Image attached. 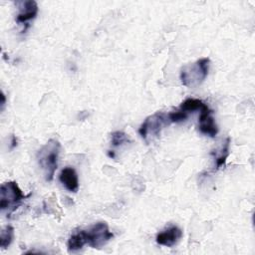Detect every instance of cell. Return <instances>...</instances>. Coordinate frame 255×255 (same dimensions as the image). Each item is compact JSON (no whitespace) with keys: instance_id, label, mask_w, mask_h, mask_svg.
I'll use <instances>...</instances> for the list:
<instances>
[{"instance_id":"cell-6","label":"cell","mask_w":255,"mask_h":255,"mask_svg":"<svg viewBox=\"0 0 255 255\" xmlns=\"http://www.w3.org/2000/svg\"><path fill=\"white\" fill-rule=\"evenodd\" d=\"M18 14L16 22L21 25H27L31 20L35 19L38 14V5L34 0H25L17 2Z\"/></svg>"},{"instance_id":"cell-15","label":"cell","mask_w":255,"mask_h":255,"mask_svg":"<svg viewBox=\"0 0 255 255\" xmlns=\"http://www.w3.org/2000/svg\"><path fill=\"white\" fill-rule=\"evenodd\" d=\"M168 118L171 123H181L187 119V114L182 111L171 112L168 114Z\"/></svg>"},{"instance_id":"cell-2","label":"cell","mask_w":255,"mask_h":255,"mask_svg":"<svg viewBox=\"0 0 255 255\" xmlns=\"http://www.w3.org/2000/svg\"><path fill=\"white\" fill-rule=\"evenodd\" d=\"M209 65V58L204 57L192 64L183 66L180 71V81L182 85L189 88L199 86L201 83H203L208 75Z\"/></svg>"},{"instance_id":"cell-14","label":"cell","mask_w":255,"mask_h":255,"mask_svg":"<svg viewBox=\"0 0 255 255\" xmlns=\"http://www.w3.org/2000/svg\"><path fill=\"white\" fill-rule=\"evenodd\" d=\"M111 141L114 146H120L124 143H128L129 141V138L124 131L117 130L111 134Z\"/></svg>"},{"instance_id":"cell-12","label":"cell","mask_w":255,"mask_h":255,"mask_svg":"<svg viewBox=\"0 0 255 255\" xmlns=\"http://www.w3.org/2000/svg\"><path fill=\"white\" fill-rule=\"evenodd\" d=\"M229 146H230V137H227L226 140L224 141V143L221 146V149L219 150V152L217 153L216 157H215V168L219 169L221 168L225 162L226 159L229 155Z\"/></svg>"},{"instance_id":"cell-16","label":"cell","mask_w":255,"mask_h":255,"mask_svg":"<svg viewBox=\"0 0 255 255\" xmlns=\"http://www.w3.org/2000/svg\"><path fill=\"white\" fill-rule=\"evenodd\" d=\"M5 104H6V97H5L4 93H3V92H1V111H3V110H4Z\"/></svg>"},{"instance_id":"cell-11","label":"cell","mask_w":255,"mask_h":255,"mask_svg":"<svg viewBox=\"0 0 255 255\" xmlns=\"http://www.w3.org/2000/svg\"><path fill=\"white\" fill-rule=\"evenodd\" d=\"M206 109H208V106L205 103H203L199 99H193V98H188L184 100L179 106V111H182L186 114L194 111L202 112Z\"/></svg>"},{"instance_id":"cell-13","label":"cell","mask_w":255,"mask_h":255,"mask_svg":"<svg viewBox=\"0 0 255 255\" xmlns=\"http://www.w3.org/2000/svg\"><path fill=\"white\" fill-rule=\"evenodd\" d=\"M14 237V228L10 225L5 226L0 233V247L6 249L13 241Z\"/></svg>"},{"instance_id":"cell-8","label":"cell","mask_w":255,"mask_h":255,"mask_svg":"<svg viewBox=\"0 0 255 255\" xmlns=\"http://www.w3.org/2000/svg\"><path fill=\"white\" fill-rule=\"evenodd\" d=\"M198 128L201 133L210 137H214L217 134L218 127L212 117V111L209 108L200 112Z\"/></svg>"},{"instance_id":"cell-4","label":"cell","mask_w":255,"mask_h":255,"mask_svg":"<svg viewBox=\"0 0 255 255\" xmlns=\"http://www.w3.org/2000/svg\"><path fill=\"white\" fill-rule=\"evenodd\" d=\"M169 124H171V122L168 118V114L157 112L144 120L138 128V133L143 139L147 140L148 138H153L159 135L161 129Z\"/></svg>"},{"instance_id":"cell-17","label":"cell","mask_w":255,"mask_h":255,"mask_svg":"<svg viewBox=\"0 0 255 255\" xmlns=\"http://www.w3.org/2000/svg\"><path fill=\"white\" fill-rule=\"evenodd\" d=\"M17 145V139H16V137L13 135L12 136V145H11V147L13 148V147H15Z\"/></svg>"},{"instance_id":"cell-3","label":"cell","mask_w":255,"mask_h":255,"mask_svg":"<svg viewBox=\"0 0 255 255\" xmlns=\"http://www.w3.org/2000/svg\"><path fill=\"white\" fill-rule=\"evenodd\" d=\"M26 198L16 181H7L0 187V208L1 211H14Z\"/></svg>"},{"instance_id":"cell-9","label":"cell","mask_w":255,"mask_h":255,"mask_svg":"<svg viewBox=\"0 0 255 255\" xmlns=\"http://www.w3.org/2000/svg\"><path fill=\"white\" fill-rule=\"evenodd\" d=\"M59 180L68 191L76 193L79 190V177L75 168L64 167L60 172Z\"/></svg>"},{"instance_id":"cell-5","label":"cell","mask_w":255,"mask_h":255,"mask_svg":"<svg viewBox=\"0 0 255 255\" xmlns=\"http://www.w3.org/2000/svg\"><path fill=\"white\" fill-rule=\"evenodd\" d=\"M85 236L89 246L100 249L114 237V234L110 231L106 222H98L85 230Z\"/></svg>"},{"instance_id":"cell-10","label":"cell","mask_w":255,"mask_h":255,"mask_svg":"<svg viewBox=\"0 0 255 255\" xmlns=\"http://www.w3.org/2000/svg\"><path fill=\"white\" fill-rule=\"evenodd\" d=\"M87 244L85 230H79L74 232L67 242V247L69 252H75L83 248V246Z\"/></svg>"},{"instance_id":"cell-1","label":"cell","mask_w":255,"mask_h":255,"mask_svg":"<svg viewBox=\"0 0 255 255\" xmlns=\"http://www.w3.org/2000/svg\"><path fill=\"white\" fill-rule=\"evenodd\" d=\"M61 150V144L57 139H49L37 152L38 163L41 166L45 179L52 181L58 166V159Z\"/></svg>"},{"instance_id":"cell-7","label":"cell","mask_w":255,"mask_h":255,"mask_svg":"<svg viewBox=\"0 0 255 255\" xmlns=\"http://www.w3.org/2000/svg\"><path fill=\"white\" fill-rule=\"evenodd\" d=\"M182 237V231L179 227L175 225H171L166 229L159 232L156 237L155 241L157 244L165 246V247H172L174 246Z\"/></svg>"}]
</instances>
